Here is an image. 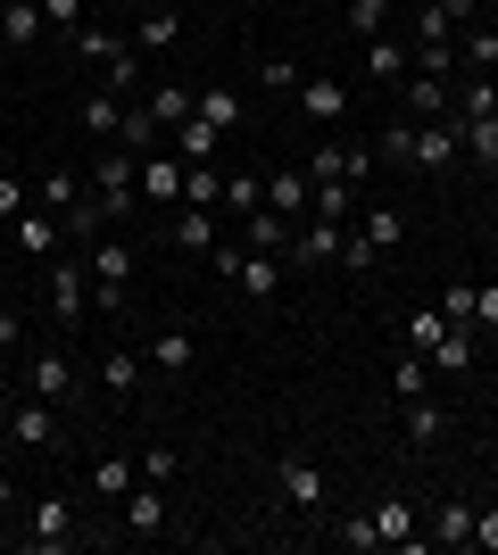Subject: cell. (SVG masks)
Instances as JSON below:
<instances>
[{
    "label": "cell",
    "instance_id": "17",
    "mask_svg": "<svg viewBox=\"0 0 498 555\" xmlns=\"http://www.w3.org/2000/svg\"><path fill=\"white\" fill-rule=\"evenodd\" d=\"M0 42H9V50L42 42V0H0Z\"/></svg>",
    "mask_w": 498,
    "mask_h": 555
},
{
    "label": "cell",
    "instance_id": "20",
    "mask_svg": "<svg viewBox=\"0 0 498 555\" xmlns=\"http://www.w3.org/2000/svg\"><path fill=\"white\" fill-rule=\"evenodd\" d=\"M366 75H374V83H407V75H416V50H399L391 34H374V42H366Z\"/></svg>",
    "mask_w": 498,
    "mask_h": 555
},
{
    "label": "cell",
    "instance_id": "24",
    "mask_svg": "<svg viewBox=\"0 0 498 555\" xmlns=\"http://www.w3.org/2000/svg\"><path fill=\"white\" fill-rule=\"evenodd\" d=\"M183 208H225V175H216V158L183 166Z\"/></svg>",
    "mask_w": 498,
    "mask_h": 555
},
{
    "label": "cell",
    "instance_id": "57",
    "mask_svg": "<svg viewBox=\"0 0 498 555\" xmlns=\"http://www.w3.org/2000/svg\"><path fill=\"white\" fill-rule=\"evenodd\" d=\"M407 150H416V125H391V133H382V158L407 166Z\"/></svg>",
    "mask_w": 498,
    "mask_h": 555
},
{
    "label": "cell",
    "instance_id": "44",
    "mask_svg": "<svg viewBox=\"0 0 498 555\" xmlns=\"http://www.w3.org/2000/svg\"><path fill=\"white\" fill-rule=\"evenodd\" d=\"M225 208H233V216L266 208V175H225Z\"/></svg>",
    "mask_w": 498,
    "mask_h": 555
},
{
    "label": "cell",
    "instance_id": "6",
    "mask_svg": "<svg viewBox=\"0 0 498 555\" xmlns=\"http://www.w3.org/2000/svg\"><path fill=\"white\" fill-rule=\"evenodd\" d=\"M67 50H75V59H92V67H108V83H117V92L133 83V50H125L117 34H100V25H75Z\"/></svg>",
    "mask_w": 498,
    "mask_h": 555
},
{
    "label": "cell",
    "instance_id": "58",
    "mask_svg": "<svg viewBox=\"0 0 498 555\" xmlns=\"http://www.w3.org/2000/svg\"><path fill=\"white\" fill-rule=\"evenodd\" d=\"M440 9H449V25H457V34H465V25L482 17V0H440Z\"/></svg>",
    "mask_w": 498,
    "mask_h": 555
},
{
    "label": "cell",
    "instance_id": "37",
    "mask_svg": "<svg viewBox=\"0 0 498 555\" xmlns=\"http://www.w3.org/2000/svg\"><path fill=\"white\" fill-rule=\"evenodd\" d=\"M457 125H465V158L498 166V116H457Z\"/></svg>",
    "mask_w": 498,
    "mask_h": 555
},
{
    "label": "cell",
    "instance_id": "31",
    "mask_svg": "<svg viewBox=\"0 0 498 555\" xmlns=\"http://www.w3.org/2000/svg\"><path fill=\"white\" fill-rule=\"evenodd\" d=\"M158 116H150V100H142V108H125V133H117V150H133V158H150V150H158Z\"/></svg>",
    "mask_w": 498,
    "mask_h": 555
},
{
    "label": "cell",
    "instance_id": "18",
    "mask_svg": "<svg viewBox=\"0 0 498 555\" xmlns=\"http://www.w3.org/2000/svg\"><path fill=\"white\" fill-rule=\"evenodd\" d=\"M100 390L117 398V406H133V390H142V357H133V348H108V357H100Z\"/></svg>",
    "mask_w": 498,
    "mask_h": 555
},
{
    "label": "cell",
    "instance_id": "1",
    "mask_svg": "<svg viewBox=\"0 0 498 555\" xmlns=\"http://www.w3.org/2000/svg\"><path fill=\"white\" fill-rule=\"evenodd\" d=\"M208 266H216V274H225V282H233V291H241V299H250V307L283 299V274H291L283 257H266V249H216Z\"/></svg>",
    "mask_w": 498,
    "mask_h": 555
},
{
    "label": "cell",
    "instance_id": "50",
    "mask_svg": "<svg viewBox=\"0 0 498 555\" xmlns=\"http://www.w3.org/2000/svg\"><path fill=\"white\" fill-rule=\"evenodd\" d=\"M25 208H34V191H25L17 175H0V224H17Z\"/></svg>",
    "mask_w": 498,
    "mask_h": 555
},
{
    "label": "cell",
    "instance_id": "13",
    "mask_svg": "<svg viewBox=\"0 0 498 555\" xmlns=\"http://www.w3.org/2000/svg\"><path fill=\"white\" fill-rule=\"evenodd\" d=\"M25 390L50 398V406H67V398H75V365L59 357V348H50V357H34V365H25Z\"/></svg>",
    "mask_w": 498,
    "mask_h": 555
},
{
    "label": "cell",
    "instance_id": "64",
    "mask_svg": "<svg viewBox=\"0 0 498 555\" xmlns=\"http://www.w3.org/2000/svg\"><path fill=\"white\" fill-rule=\"evenodd\" d=\"M490 398H498V390H490Z\"/></svg>",
    "mask_w": 498,
    "mask_h": 555
},
{
    "label": "cell",
    "instance_id": "4",
    "mask_svg": "<svg viewBox=\"0 0 498 555\" xmlns=\"http://www.w3.org/2000/svg\"><path fill=\"white\" fill-rule=\"evenodd\" d=\"M92 191H100V208L117 216V224L142 208V183H133V150H108V158H100V175H92Z\"/></svg>",
    "mask_w": 498,
    "mask_h": 555
},
{
    "label": "cell",
    "instance_id": "8",
    "mask_svg": "<svg viewBox=\"0 0 498 555\" xmlns=\"http://www.w3.org/2000/svg\"><path fill=\"white\" fill-rule=\"evenodd\" d=\"M50 315H59V324H84V315H92V266H59V257H50Z\"/></svg>",
    "mask_w": 498,
    "mask_h": 555
},
{
    "label": "cell",
    "instance_id": "25",
    "mask_svg": "<svg viewBox=\"0 0 498 555\" xmlns=\"http://www.w3.org/2000/svg\"><path fill=\"white\" fill-rule=\"evenodd\" d=\"M142 357H150L158 373H191V357H200V348H191V332H150Z\"/></svg>",
    "mask_w": 498,
    "mask_h": 555
},
{
    "label": "cell",
    "instance_id": "29",
    "mask_svg": "<svg viewBox=\"0 0 498 555\" xmlns=\"http://www.w3.org/2000/svg\"><path fill=\"white\" fill-rule=\"evenodd\" d=\"M357 232H366L374 249H399V241H407V216L391 208V199H382V208H366V216H357Z\"/></svg>",
    "mask_w": 498,
    "mask_h": 555
},
{
    "label": "cell",
    "instance_id": "52",
    "mask_svg": "<svg viewBox=\"0 0 498 555\" xmlns=\"http://www.w3.org/2000/svg\"><path fill=\"white\" fill-rule=\"evenodd\" d=\"M34 199H50V208L67 216V208H75V199H84V183H75V175H50V183H42V191H34Z\"/></svg>",
    "mask_w": 498,
    "mask_h": 555
},
{
    "label": "cell",
    "instance_id": "28",
    "mask_svg": "<svg viewBox=\"0 0 498 555\" xmlns=\"http://www.w3.org/2000/svg\"><path fill=\"white\" fill-rule=\"evenodd\" d=\"M133 42H142L150 59H158V50H175V42H183V9H150V17H142V34H133Z\"/></svg>",
    "mask_w": 498,
    "mask_h": 555
},
{
    "label": "cell",
    "instance_id": "35",
    "mask_svg": "<svg viewBox=\"0 0 498 555\" xmlns=\"http://www.w3.org/2000/svg\"><path fill=\"white\" fill-rule=\"evenodd\" d=\"M465 539H474V506H465V498H449V506H440V522H432V547H465Z\"/></svg>",
    "mask_w": 498,
    "mask_h": 555
},
{
    "label": "cell",
    "instance_id": "7",
    "mask_svg": "<svg viewBox=\"0 0 498 555\" xmlns=\"http://www.w3.org/2000/svg\"><path fill=\"white\" fill-rule=\"evenodd\" d=\"M0 431H9L17 448H59V440H67V431H59V406H50V398H17Z\"/></svg>",
    "mask_w": 498,
    "mask_h": 555
},
{
    "label": "cell",
    "instance_id": "27",
    "mask_svg": "<svg viewBox=\"0 0 498 555\" xmlns=\"http://www.w3.org/2000/svg\"><path fill=\"white\" fill-rule=\"evenodd\" d=\"M133 481H142V464H125V456L92 464V489H100V498H108V506H125V498H133Z\"/></svg>",
    "mask_w": 498,
    "mask_h": 555
},
{
    "label": "cell",
    "instance_id": "40",
    "mask_svg": "<svg viewBox=\"0 0 498 555\" xmlns=\"http://www.w3.org/2000/svg\"><path fill=\"white\" fill-rule=\"evenodd\" d=\"M465 67H482V75H498V25H465Z\"/></svg>",
    "mask_w": 498,
    "mask_h": 555
},
{
    "label": "cell",
    "instance_id": "49",
    "mask_svg": "<svg viewBox=\"0 0 498 555\" xmlns=\"http://www.w3.org/2000/svg\"><path fill=\"white\" fill-rule=\"evenodd\" d=\"M457 67V42H416V75H449Z\"/></svg>",
    "mask_w": 498,
    "mask_h": 555
},
{
    "label": "cell",
    "instance_id": "62",
    "mask_svg": "<svg viewBox=\"0 0 498 555\" xmlns=\"http://www.w3.org/2000/svg\"><path fill=\"white\" fill-rule=\"evenodd\" d=\"M482 9H490V17H498V0H482Z\"/></svg>",
    "mask_w": 498,
    "mask_h": 555
},
{
    "label": "cell",
    "instance_id": "23",
    "mask_svg": "<svg viewBox=\"0 0 498 555\" xmlns=\"http://www.w3.org/2000/svg\"><path fill=\"white\" fill-rule=\"evenodd\" d=\"M216 150H225V133H216L208 116H183V133H175V158L200 166V158H216Z\"/></svg>",
    "mask_w": 498,
    "mask_h": 555
},
{
    "label": "cell",
    "instance_id": "26",
    "mask_svg": "<svg viewBox=\"0 0 498 555\" xmlns=\"http://www.w3.org/2000/svg\"><path fill=\"white\" fill-rule=\"evenodd\" d=\"M191 116H208L216 133H241V100L225 92V83H208V92H191Z\"/></svg>",
    "mask_w": 498,
    "mask_h": 555
},
{
    "label": "cell",
    "instance_id": "41",
    "mask_svg": "<svg viewBox=\"0 0 498 555\" xmlns=\"http://www.w3.org/2000/svg\"><path fill=\"white\" fill-rule=\"evenodd\" d=\"M440 423H449V415H440L432 398H407V440H416V448H432V440H440Z\"/></svg>",
    "mask_w": 498,
    "mask_h": 555
},
{
    "label": "cell",
    "instance_id": "30",
    "mask_svg": "<svg viewBox=\"0 0 498 555\" xmlns=\"http://www.w3.org/2000/svg\"><path fill=\"white\" fill-rule=\"evenodd\" d=\"M374 531H382V547H407V539H416V506H407V498H382Z\"/></svg>",
    "mask_w": 498,
    "mask_h": 555
},
{
    "label": "cell",
    "instance_id": "34",
    "mask_svg": "<svg viewBox=\"0 0 498 555\" xmlns=\"http://www.w3.org/2000/svg\"><path fill=\"white\" fill-rule=\"evenodd\" d=\"M449 116H498V75H465L457 83V108Z\"/></svg>",
    "mask_w": 498,
    "mask_h": 555
},
{
    "label": "cell",
    "instance_id": "38",
    "mask_svg": "<svg viewBox=\"0 0 498 555\" xmlns=\"http://www.w3.org/2000/svg\"><path fill=\"white\" fill-rule=\"evenodd\" d=\"M341 25H349L357 42H374V34H391V17H382V0H341Z\"/></svg>",
    "mask_w": 498,
    "mask_h": 555
},
{
    "label": "cell",
    "instance_id": "32",
    "mask_svg": "<svg viewBox=\"0 0 498 555\" xmlns=\"http://www.w3.org/2000/svg\"><path fill=\"white\" fill-rule=\"evenodd\" d=\"M308 183H349V141H316V158L299 166Z\"/></svg>",
    "mask_w": 498,
    "mask_h": 555
},
{
    "label": "cell",
    "instance_id": "3",
    "mask_svg": "<svg viewBox=\"0 0 498 555\" xmlns=\"http://www.w3.org/2000/svg\"><path fill=\"white\" fill-rule=\"evenodd\" d=\"M457 150H465V125H457V116H432V125H416V150H407V166H416V175H449Z\"/></svg>",
    "mask_w": 498,
    "mask_h": 555
},
{
    "label": "cell",
    "instance_id": "10",
    "mask_svg": "<svg viewBox=\"0 0 498 555\" xmlns=\"http://www.w3.org/2000/svg\"><path fill=\"white\" fill-rule=\"evenodd\" d=\"M341 241H349V224L316 216L308 232H291V257H283V266H341Z\"/></svg>",
    "mask_w": 498,
    "mask_h": 555
},
{
    "label": "cell",
    "instance_id": "46",
    "mask_svg": "<svg viewBox=\"0 0 498 555\" xmlns=\"http://www.w3.org/2000/svg\"><path fill=\"white\" fill-rule=\"evenodd\" d=\"M150 116H158V125H183V116H191V92H183V83H158V92H150Z\"/></svg>",
    "mask_w": 498,
    "mask_h": 555
},
{
    "label": "cell",
    "instance_id": "63",
    "mask_svg": "<svg viewBox=\"0 0 498 555\" xmlns=\"http://www.w3.org/2000/svg\"><path fill=\"white\" fill-rule=\"evenodd\" d=\"M0 274H9V257H0Z\"/></svg>",
    "mask_w": 498,
    "mask_h": 555
},
{
    "label": "cell",
    "instance_id": "59",
    "mask_svg": "<svg viewBox=\"0 0 498 555\" xmlns=\"http://www.w3.org/2000/svg\"><path fill=\"white\" fill-rule=\"evenodd\" d=\"M0 514H17V481L9 473H0Z\"/></svg>",
    "mask_w": 498,
    "mask_h": 555
},
{
    "label": "cell",
    "instance_id": "19",
    "mask_svg": "<svg viewBox=\"0 0 498 555\" xmlns=\"http://www.w3.org/2000/svg\"><path fill=\"white\" fill-rule=\"evenodd\" d=\"M175 249L183 257H216V208H175Z\"/></svg>",
    "mask_w": 498,
    "mask_h": 555
},
{
    "label": "cell",
    "instance_id": "33",
    "mask_svg": "<svg viewBox=\"0 0 498 555\" xmlns=\"http://www.w3.org/2000/svg\"><path fill=\"white\" fill-rule=\"evenodd\" d=\"M308 208L332 216V224H349L357 216V183H308Z\"/></svg>",
    "mask_w": 498,
    "mask_h": 555
},
{
    "label": "cell",
    "instance_id": "21",
    "mask_svg": "<svg viewBox=\"0 0 498 555\" xmlns=\"http://www.w3.org/2000/svg\"><path fill=\"white\" fill-rule=\"evenodd\" d=\"M241 224H250V241H241V249L291 257V216H274V208H250V216H241Z\"/></svg>",
    "mask_w": 498,
    "mask_h": 555
},
{
    "label": "cell",
    "instance_id": "22",
    "mask_svg": "<svg viewBox=\"0 0 498 555\" xmlns=\"http://www.w3.org/2000/svg\"><path fill=\"white\" fill-rule=\"evenodd\" d=\"M266 208H274V216H308V175H299V166L266 175Z\"/></svg>",
    "mask_w": 498,
    "mask_h": 555
},
{
    "label": "cell",
    "instance_id": "42",
    "mask_svg": "<svg viewBox=\"0 0 498 555\" xmlns=\"http://www.w3.org/2000/svg\"><path fill=\"white\" fill-rule=\"evenodd\" d=\"M440 332H449V315H440V307H416V315H407V348H416V357H432V340H440Z\"/></svg>",
    "mask_w": 498,
    "mask_h": 555
},
{
    "label": "cell",
    "instance_id": "53",
    "mask_svg": "<svg viewBox=\"0 0 498 555\" xmlns=\"http://www.w3.org/2000/svg\"><path fill=\"white\" fill-rule=\"evenodd\" d=\"M42 25L50 34H75V25H84V0H42Z\"/></svg>",
    "mask_w": 498,
    "mask_h": 555
},
{
    "label": "cell",
    "instance_id": "45",
    "mask_svg": "<svg viewBox=\"0 0 498 555\" xmlns=\"http://www.w3.org/2000/svg\"><path fill=\"white\" fill-rule=\"evenodd\" d=\"M59 224H67V241H100V224H108V208H100V199H75V208L59 216Z\"/></svg>",
    "mask_w": 498,
    "mask_h": 555
},
{
    "label": "cell",
    "instance_id": "5",
    "mask_svg": "<svg viewBox=\"0 0 498 555\" xmlns=\"http://www.w3.org/2000/svg\"><path fill=\"white\" fill-rule=\"evenodd\" d=\"M75 539H84V531H75V506H67V498H42V506L25 514V547H42V555H67Z\"/></svg>",
    "mask_w": 498,
    "mask_h": 555
},
{
    "label": "cell",
    "instance_id": "55",
    "mask_svg": "<svg viewBox=\"0 0 498 555\" xmlns=\"http://www.w3.org/2000/svg\"><path fill=\"white\" fill-rule=\"evenodd\" d=\"M449 324H474V282H449V307H440Z\"/></svg>",
    "mask_w": 498,
    "mask_h": 555
},
{
    "label": "cell",
    "instance_id": "39",
    "mask_svg": "<svg viewBox=\"0 0 498 555\" xmlns=\"http://www.w3.org/2000/svg\"><path fill=\"white\" fill-rule=\"evenodd\" d=\"M391 390H399V398H424V390H432V357H416V348H407L399 365H391Z\"/></svg>",
    "mask_w": 498,
    "mask_h": 555
},
{
    "label": "cell",
    "instance_id": "11",
    "mask_svg": "<svg viewBox=\"0 0 498 555\" xmlns=\"http://www.w3.org/2000/svg\"><path fill=\"white\" fill-rule=\"evenodd\" d=\"M125 539H166V489L158 481H133V498H125Z\"/></svg>",
    "mask_w": 498,
    "mask_h": 555
},
{
    "label": "cell",
    "instance_id": "61",
    "mask_svg": "<svg viewBox=\"0 0 498 555\" xmlns=\"http://www.w3.org/2000/svg\"><path fill=\"white\" fill-rule=\"evenodd\" d=\"M9 406H17V398H9V390H0V423H9Z\"/></svg>",
    "mask_w": 498,
    "mask_h": 555
},
{
    "label": "cell",
    "instance_id": "60",
    "mask_svg": "<svg viewBox=\"0 0 498 555\" xmlns=\"http://www.w3.org/2000/svg\"><path fill=\"white\" fill-rule=\"evenodd\" d=\"M9 340H17V315H9V307H0V348H9Z\"/></svg>",
    "mask_w": 498,
    "mask_h": 555
},
{
    "label": "cell",
    "instance_id": "56",
    "mask_svg": "<svg viewBox=\"0 0 498 555\" xmlns=\"http://www.w3.org/2000/svg\"><path fill=\"white\" fill-rule=\"evenodd\" d=\"M465 547H490L498 555V506H474V539H465Z\"/></svg>",
    "mask_w": 498,
    "mask_h": 555
},
{
    "label": "cell",
    "instance_id": "43",
    "mask_svg": "<svg viewBox=\"0 0 498 555\" xmlns=\"http://www.w3.org/2000/svg\"><path fill=\"white\" fill-rule=\"evenodd\" d=\"M332 539H341V547H349V555L382 547V531H374V514H341V522H332Z\"/></svg>",
    "mask_w": 498,
    "mask_h": 555
},
{
    "label": "cell",
    "instance_id": "15",
    "mask_svg": "<svg viewBox=\"0 0 498 555\" xmlns=\"http://www.w3.org/2000/svg\"><path fill=\"white\" fill-rule=\"evenodd\" d=\"M133 183H142V199H183V158L150 150V158H133Z\"/></svg>",
    "mask_w": 498,
    "mask_h": 555
},
{
    "label": "cell",
    "instance_id": "16",
    "mask_svg": "<svg viewBox=\"0 0 498 555\" xmlns=\"http://www.w3.org/2000/svg\"><path fill=\"white\" fill-rule=\"evenodd\" d=\"M59 241H67L59 208H25V216H17V249H25V257H59Z\"/></svg>",
    "mask_w": 498,
    "mask_h": 555
},
{
    "label": "cell",
    "instance_id": "36",
    "mask_svg": "<svg viewBox=\"0 0 498 555\" xmlns=\"http://www.w3.org/2000/svg\"><path fill=\"white\" fill-rule=\"evenodd\" d=\"M84 133H100V141H117V133H125L117 92H92V100H84Z\"/></svg>",
    "mask_w": 498,
    "mask_h": 555
},
{
    "label": "cell",
    "instance_id": "54",
    "mask_svg": "<svg viewBox=\"0 0 498 555\" xmlns=\"http://www.w3.org/2000/svg\"><path fill=\"white\" fill-rule=\"evenodd\" d=\"M474 332H498V282H474Z\"/></svg>",
    "mask_w": 498,
    "mask_h": 555
},
{
    "label": "cell",
    "instance_id": "2",
    "mask_svg": "<svg viewBox=\"0 0 498 555\" xmlns=\"http://www.w3.org/2000/svg\"><path fill=\"white\" fill-rule=\"evenodd\" d=\"M274 498H283L291 514H324L332 506V489H324V473H316V456H274Z\"/></svg>",
    "mask_w": 498,
    "mask_h": 555
},
{
    "label": "cell",
    "instance_id": "14",
    "mask_svg": "<svg viewBox=\"0 0 498 555\" xmlns=\"http://www.w3.org/2000/svg\"><path fill=\"white\" fill-rule=\"evenodd\" d=\"M457 373H474V324H449L432 340V382H457Z\"/></svg>",
    "mask_w": 498,
    "mask_h": 555
},
{
    "label": "cell",
    "instance_id": "12",
    "mask_svg": "<svg viewBox=\"0 0 498 555\" xmlns=\"http://www.w3.org/2000/svg\"><path fill=\"white\" fill-rule=\"evenodd\" d=\"M399 92H407V108H416V125H432V116L457 108V75H407Z\"/></svg>",
    "mask_w": 498,
    "mask_h": 555
},
{
    "label": "cell",
    "instance_id": "9",
    "mask_svg": "<svg viewBox=\"0 0 498 555\" xmlns=\"http://www.w3.org/2000/svg\"><path fill=\"white\" fill-rule=\"evenodd\" d=\"M299 116H308V125H341V116H349V83H341V75H299Z\"/></svg>",
    "mask_w": 498,
    "mask_h": 555
},
{
    "label": "cell",
    "instance_id": "51",
    "mask_svg": "<svg viewBox=\"0 0 498 555\" xmlns=\"http://www.w3.org/2000/svg\"><path fill=\"white\" fill-rule=\"evenodd\" d=\"M258 83H266V92H299V59H266Z\"/></svg>",
    "mask_w": 498,
    "mask_h": 555
},
{
    "label": "cell",
    "instance_id": "48",
    "mask_svg": "<svg viewBox=\"0 0 498 555\" xmlns=\"http://www.w3.org/2000/svg\"><path fill=\"white\" fill-rule=\"evenodd\" d=\"M133 464H142V481H175V473H183V456H175V448H142V456H133Z\"/></svg>",
    "mask_w": 498,
    "mask_h": 555
},
{
    "label": "cell",
    "instance_id": "47",
    "mask_svg": "<svg viewBox=\"0 0 498 555\" xmlns=\"http://www.w3.org/2000/svg\"><path fill=\"white\" fill-rule=\"evenodd\" d=\"M416 42H457V25H449V9H440V0H424V9H416Z\"/></svg>",
    "mask_w": 498,
    "mask_h": 555
}]
</instances>
